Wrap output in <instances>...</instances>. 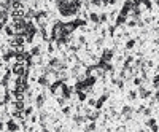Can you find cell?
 I'll return each instance as SVG.
<instances>
[{
	"mask_svg": "<svg viewBox=\"0 0 159 132\" xmlns=\"http://www.w3.org/2000/svg\"><path fill=\"white\" fill-rule=\"evenodd\" d=\"M96 103H97L96 99H88V105H89V107H94L96 108Z\"/></svg>",
	"mask_w": 159,
	"mask_h": 132,
	"instance_id": "36",
	"label": "cell"
},
{
	"mask_svg": "<svg viewBox=\"0 0 159 132\" xmlns=\"http://www.w3.org/2000/svg\"><path fill=\"white\" fill-rule=\"evenodd\" d=\"M102 43H104V37H100V38L96 40V46H102Z\"/></svg>",
	"mask_w": 159,
	"mask_h": 132,
	"instance_id": "38",
	"label": "cell"
},
{
	"mask_svg": "<svg viewBox=\"0 0 159 132\" xmlns=\"http://www.w3.org/2000/svg\"><path fill=\"white\" fill-rule=\"evenodd\" d=\"M30 54H32L34 57H38L40 54H41V46H40V45H37V46L32 48V49H30Z\"/></svg>",
	"mask_w": 159,
	"mask_h": 132,
	"instance_id": "21",
	"label": "cell"
},
{
	"mask_svg": "<svg viewBox=\"0 0 159 132\" xmlns=\"http://www.w3.org/2000/svg\"><path fill=\"white\" fill-rule=\"evenodd\" d=\"M153 97H154V100H156V102L159 103V89H156V92H154Z\"/></svg>",
	"mask_w": 159,
	"mask_h": 132,
	"instance_id": "39",
	"label": "cell"
},
{
	"mask_svg": "<svg viewBox=\"0 0 159 132\" xmlns=\"http://www.w3.org/2000/svg\"><path fill=\"white\" fill-rule=\"evenodd\" d=\"M91 3L94 7H107L110 2H108V0H91Z\"/></svg>",
	"mask_w": 159,
	"mask_h": 132,
	"instance_id": "20",
	"label": "cell"
},
{
	"mask_svg": "<svg viewBox=\"0 0 159 132\" xmlns=\"http://www.w3.org/2000/svg\"><path fill=\"white\" fill-rule=\"evenodd\" d=\"M151 84H153L154 89H159V75H156V76L151 80Z\"/></svg>",
	"mask_w": 159,
	"mask_h": 132,
	"instance_id": "27",
	"label": "cell"
},
{
	"mask_svg": "<svg viewBox=\"0 0 159 132\" xmlns=\"http://www.w3.org/2000/svg\"><path fill=\"white\" fill-rule=\"evenodd\" d=\"M0 19H2V29L8 24V19H10V11L2 10V15H0Z\"/></svg>",
	"mask_w": 159,
	"mask_h": 132,
	"instance_id": "14",
	"label": "cell"
},
{
	"mask_svg": "<svg viewBox=\"0 0 159 132\" xmlns=\"http://www.w3.org/2000/svg\"><path fill=\"white\" fill-rule=\"evenodd\" d=\"M37 83H38L41 88H49V78H48V75H43L41 73L40 76H38V80H37Z\"/></svg>",
	"mask_w": 159,
	"mask_h": 132,
	"instance_id": "9",
	"label": "cell"
},
{
	"mask_svg": "<svg viewBox=\"0 0 159 132\" xmlns=\"http://www.w3.org/2000/svg\"><path fill=\"white\" fill-rule=\"evenodd\" d=\"M142 2H143V5H145L146 10H153V3L149 2V0H142Z\"/></svg>",
	"mask_w": 159,
	"mask_h": 132,
	"instance_id": "31",
	"label": "cell"
},
{
	"mask_svg": "<svg viewBox=\"0 0 159 132\" xmlns=\"http://www.w3.org/2000/svg\"><path fill=\"white\" fill-rule=\"evenodd\" d=\"M153 115V107L149 105V107H145L143 108V116H146V118H149Z\"/></svg>",
	"mask_w": 159,
	"mask_h": 132,
	"instance_id": "24",
	"label": "cell"
},
{
	"mask_svg": "<svg viewBox=\"0 0 159 132\" xmlns=\"http://www.w3.org/2000/svg\"><path fill=\"white\" fill-rule=\"evenodd\" d=\"M7 132H18V131H22V126H19L16 122L15 118H10V120H7Z\"/></svg>",
	"mask_w": 159,
	"mask_h": 132,
	"instance_id": "1",
	"label": "cell"
},
{
	"mask_svg": "<svg viewBox=\"0 0 159 132\" xmlns=\"http://www.w3.org/2000/svg\"><path fill=\"white\" fill-rule=\"evenodd\" d=\"M129 16H130V19H135V21H142V8H140V7H134Z\"/></svg>",
	"mask_w": 159,
	"mask_h": 132,
	"instance_id": "6",
	"label": "cell"
},
{
	"mask_svg": "<svg viewBox=\"0 0 159 132\" xmlns=\"http://www.w3.org/2000/svg\"><path fill=\"white\" fill-rule=\"evenodd\" d=\"M115 32H116V26H110V27H108V35H111V37H113Z\"/></svg>",
	"mask_w": 159,
	"mask_h": 132,
	"instance_id": "35",
	"label": "cell"
},
{
	"mask_svg": "<svg viewBox=\"0 0 159 132\" xmlns=\"http://www.w3.org/2000/svg\"><path fill=\"white\" fill-rule=\"evenodd\" d=\"M48 111H45V110H41L40 111V115H38V121L40 122H46V120H48Z\"/></svg>",
	"mask_w": 159,
	"mask_h": 132,
	"instance_id": "23",
	"label": "cell"
},
{
	"mask_svg": "<svg viewBox=\"0 0 159 132\" xmlns=\"http://www.w3.org/2000/svg\"><path fill=\"white\" fill-rule=\"evenodd\" d=\"M151 94H153L151 91L146 89L143 84L138 86V97H142V99H149V97H151Z\"/></svg>",
	"mask_w": 159,
	"mask_h": 132,
	"instance_id": "8",
	"label": "cell"
},
{
	"mask_svg": "<svg viewBox=\"0 0 159 132\" xmlns=\"http://www.w3.org/2000/svg\"><path fill=\"white\" fill-rule=\"evenodd\" d=\"M107 21H108V15H107V13H102L100 15V24L102 22H107Z\"/></svg>",
	"mask_w": 159,
	"mask_h": 132,
	"instance_id": "34",
	"label": "cell"
},
{
	"mask_svg": "<svg viewBox=\"0 0 159 132\" xmlns=\"http://www.w3.org/2000/svg\"><path fill=\"white\" fill-rule=\"evenodd\" d=\"M132 81H134L135 86H140V84H142V81H143V78H140V76H134Z\"/></svg>",
	"mask_w": 159,
	"mask_h": 132,
	"instance_id": "32",
	"label": "cell"
},
{
	"mask_svg": "<svg viewBox=\"0 0 159 132\" xmlns=\"http://www.w3.org/2000/svg\"><path fill=\"white\" fill-rule=\"evenodd\" d=\"M62 83H64V80H60V78H57V80L54 81V83H51V84H49L51 94H53V95H57V91L62 88Z\"/></svg>",
	"mask_w": 159,
	"mask_h": 132,
	"instance_id": "4",
	"label": "cell"
},
{
	"mask_svg": "<svg viewBox=\"0 0 159 132\" xmlns=\"http://www.w3.org/2000/svg\"><path fill=\"white\" fill-rule=\"evenodd\" d=\"M123 24H127V16H124V15H118V18H116V21H115V26L116 27H119V26H123Z\"/></svg>",
	"mask_w": 159,
	"mask_h": 132,
	"instance_id": "15",
	"label": "cell"
},
{
	"mask_svg": "<svg viewBox=\"0 0 159 132\" xmlns=\"http://www.w3.org/2000/svg\"><path fill=\"white\" fill-rule=\"evenodd\" d=\"M32 113H34V107H26V110H24V116H30Z\"/></svg>",
	"mask_w": 159,
	"mask_h": 132,
	"instance_id": "30",
	"label": "cell"
},
{
	"mask_svg": "<svg viewBox=\"0 0 159 132\" xmlns=\"http://www.w3.org/2000/svg\"><path fill=\"white\" fill-rule=\"evenodd\" d=\"M10 102H11V94H10V91H8V89H5V95H3L2 105H8Z\"/></svg>",
	"mask_w": 159,
	"mask_h": 132,
	"instance_id": "19",
	"label": "cell"
},
{
	"mask_svg": "<svg viewBox=\"0 0 159 132\" xmlns=\"http://www.w3.org/2000/svg\"><path fill=\"white\" fill-rule=\"evenodd\" d=\"M11 75H13V70L7 69L5 75L2 76V88H7V86H8V83H10V78H11Z\"/></svg>",
	"mask_w": 159,
	"mask_h": 132,
	"instance_id": "11",
	"label": "cell"
},
{
	"mask_svg": "<svg viewBox=\"0 0 159 132\" xmlns=\"http://www.w3.org/2000/svg\"><path fill=\"white\" fill-rule=\"evenodd\" d=\"M45 99H46L45 94H37V97H35V107L41 110V107L45 105Z\"/></svg>",
	"mask_w": 159,
	"mask_h": 132,
	"instance_id": "13",
	"label": "cell"
},
{
	"mask_svg": "<svg viewBox=\"0 0 159 132\" xmlns=\"http://www.w3.org/2000/svg\"><path fill=\"white\" fill-rule=\"evenodd\" d=\"M70 75H72L73 78H78L80 76V65H73L72 70H70Z\"/></svg>",
	"mask_w": 159,
	"mask_h": 132,
	"instance_id": "22",
	"label": "cell"
},
{
	"mask_svg": "<svg viewBox=\"0 0 159 132\" xmlns=\"http://www.w3.org/2000/svg\"><path fill=\"white\" fill-rule=\"evenodd\" d=\"M145 124H146V126H148V127H149V129H151V131H154V132H156V131H159V126H158L156 120H154V118H151V116H149L148 120L145 121Z\"/></svg>",
	"mask_w": 159,
	"mask_h": 132,
	"instance_id": "12",
	"label": "cell"
},
{
	"mask_svg": "<svg viewBox=\"0 0 159 132\" xmlns=\"http://www.w3.org/2000/svg\"><path fill=\"white\" fill-rule=\"evenodd\" d=\"M108 2H110V5H115V3H116V0H108Z\"/></svg>",
	"mask_w": 159,
	"mask_h": 132,
	"instance_id": "40",
	"label": "cell"
},
{
	"mask_svg": "<svg viewBox=\"0 0 159 132\" xmlns=\"http://www.w3.org/2000/svg\"><path fill=\"white\" fill-rule=\"evenodd\" d=\"M108 92L107 94H102L99 99H97V103H96V108H99V110H102V108H104V105H105V102L108 100Z\"/></svg>",
	"mask_w": 159,
	"mask_h": 132,
	"instance_id": "10",
	"label": "cell"
},
{
	"mask_svg": "<svg viewBox=\"0 0 159 132\" xmlns=\"http://www.w3.org/2000/svg\"><path fill=\"white\" fill-rule=\"evenodd\" d=\"M132 115H134V108L130 105H123V108H121V116L124 118V121H129L132 118Z\"/></svg>",
	"mask_w": 159,
	"mask_h": 132,
	"instance_id": "2",
	"label": "cell"
},
{
	"mask_svg": "<svg viewBox=\"0 0 159 132\" xmlns=\"http://www.w3.org/2000/svg\"><path fill=\"white\" fill-rule=\"evenodd\" d=\"M62 115H65V116L68 118L70 115H72V108H70V107H65V105H64V107H62Z\"/></svg>",
	"mask_w": 159,
	"mask_h": 132,
	"instance_id": "28",
	"label": "cell"
},
{
	"mask_svg": "<svg viewBox=\"0 0 159 132\" xmlns=\"http://www.w3.org/2000/svg\"><path fill=\"white\" fill-rule=\"evenodd\" d=\"M137 97H138L137 91H129V92H127V99H129V100H135Z\"/></svg>",
	"mask_w": 159,
	"mask_h": 132,
	"instance_id": "26",
	"label": "cell"
},
{
	"mask_svg": "<svg viewBox=\"0 0 159 132\" xmlns=\"http://www.w3.org/2000/svg\"><path fill=\"white\" fill-rule=\"evenodd\" d=\"M134 64V56H126L124 62H123V69H130Z\"/></svg>",
	"mask_w": 159,
	"mask_h": 132,
	"instance_id": "16",
	"label": "cell"
},
{
	"mask_svg": "<svg viewBox=\"0 0 159 132\" xmlns=\"http://www.w3.org/2000/svg\"><path fill=\"white\" fill-rule=\"evenodd\" d=\"M113 56H115V53H113V49H104L102 51V54H100V61H105V62H110L111 59H113Z\"/></svg>",
	"mask_w": 159,
	"mask_h": 132,
	"instance_id": "5",
	"label": "cell"
},
{
	"mask_svg": "<svg viewBox=\"0 0 159 132\" xmlns=\"http://www.w3.org/2000/svg\"><path fill=\"white\" fill-rule=\"evenodd\" d=\"M156 72H159V65H158V67H156Z\"/></svg>",
	"mask_w": 159,
	"mask_h": 132,
	"instance_id": "41",
	"label": "cell"
},
{
	"mask_svg": "<svg viewBox=\"0 0 159 132\" xmlns=\"http://www.w3.org/2000/svg\"><path fill=\"white\" fill-rule=\"evenodd\" d=\"M65 102H67V99H65L64 95H62V97H57V103H59L60 107H64V105H65Z\"/></svg>",
	"mask_w": 159,
	"mask_h": 132,
	"instance_id": "33",
	"label": "cell"
},
{
	"mask_svg": "<svg viewBox=\"0 0 159 132\" xmlns=\"http://www.w3.org/2000/svg\"><path fill=\"white\" fill-rule=\"evenodd\" d=\"M96 127H97V126H96V121H89V124L85 127V131H94Z\"/></svg>",
	"mask_w": 159,
	"mask_h": 132,
	"instance_id": "29",
	"label": "cell"
},
{
	"mask_svg": "<svg viewBox=\"0 0 159 132\" xmlns=\"http://www.w3.org/2000/svg\"><path fill=\"white\" fill-rule=\"evenodd\" d=\"M135 43H137V42H135V38H129L127 42H126V49H132L135 46Z\"/></svg>",
	"mask_w": 159,
	"mask_h": 132,
	"instance_id": "25",
	"label": "cell"
},
{
	"mask_svg": "<svg viewBox=\"0 0 159 132\" xmlns=\"http://www.w3.org/2000/svg\"><path fill=\"white\" fill-rule=\"evenodd\" d=\"M91 22H94V24H100V15H97V13H89V18H88Z\"/></svg>",
	"mask_w": 159,
	"mask_h": 132,
	"instance_id": "17",
	"label": "cell"
},
{
	"mask_svg": "<svg viewBox=\"0 0 159 132\" xmlns=\"http://www.w3.org/2000/svg\"><path fill=\"white\" fill-rule=\"evenodd\" d=\"M72 92H73V88L72 86H68V84H65V83H62V88H60V94L64 95L67 100H70L72 99Z\"/></svg>",
	"mask_w": 159,
	"mask_h": 132,
	"instance_id": "3",
	"label": "cell"
},
{
	"mask_svg": "<svg viewBox=\"0 0 159 132\" xmlns=\"http://www.w3.org/2000/svg\"><path fill=\"white\" fill-rule=\"evenodd\" d=\"M77 97L80 102H85V100H88V92L86 91H77Z\"/></svg>",
	"mask_w": 159,
	"mask_h": 132,
	"instance_id": "18",
	"label": "cell"
},
{
	"mask_svg": "<svg viewBox=\"0 0 159 132\" xmlns=\"http://www.w3.org/2000/svg\"><path fill=\"white\" fill-rule=\"evenodd\" d=\"M72 120H73V122H75L77 126H81L83 122H86V121H88V116H86V115H81V113L78 111L77 115H73V116H72Z\"/></svg>",
	"mask_w": 159,
	"mask_h": 132,
	"instance_id": "7",
	"label": "cell"
},
{
	"mask_svg": "<svg viewBox=\"0 0 159 132\" xmlns=\"http://www.w3.org/2000/svg\"><path fill=\"white\" fill-rule=\"evenodd\" d=\"M85 43H86V37H83V35L78 37V45H85Z\"/></svg>",
	"mask_w": 159,
	"mask_h": 132,
	"instance_id": "37",
	"label": "cell"
}]
</instances>
